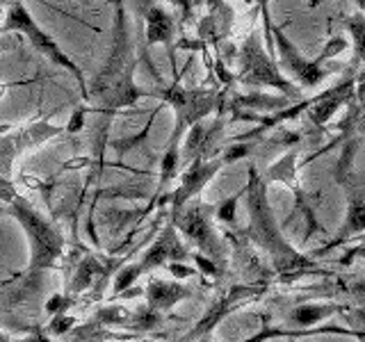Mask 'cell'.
I'll use <instances>...</instances> for the list:
<instances>
[{"label":"cell","mask_w":365,"mask_h":342,"mask_svg":"<svg viewBox=\"0 0 365 342\" xmlns=\"http://www.w3.org/2000/svg\"><path fill=\"white\" fill-rule=\"evenodd\" d=\"M135 71H137V55H135L128 9H125V0H114L112 46L101 71L94 76L91 83H87L89 103L98 108V112L108 114V117L117 114L123 108L137 105L140 98L148 96V91L135 83Z\"/></svg>","instance_id":"cell-1"},{"label":"cell","mask_w":365,"mask_h":342,"mask_svg":"<svg viewBox=\"0 0 365 342\" xmlns=\"http://www.w3.org/2000/svg\"><path fill=\"white\" fill-rule=\"evenodd\" d=\"M242 197H245L247 214H249L247 235L269 256L272 265L277 267L281 276L290 279V276H299V274L313 269L315 262L311 258H304L297 254L288 239L281 235V228L277 219H274L272 205L267 201V182L262 180L256 167L249 169V182L242 190Z\"/></svg>","instance_id":"cell-2"},{"label":"cell","mask_w":365,"mask_h":342,"mask_svg":"<svg viewBox=\"0 0 365 342\" xmlns=\"http://www.w3.org/2000/svg\"><path fill=\"white\" fill-rule=\"evenodd\" d=\"M262 41H265L262 32L258 28H251L249 37L245 39L242 48L237 53L240 68L235 83L251 89H277L281 91V96L290 98L292 103H302V87H297L290 78H285V73L277 64V57L265 51Z\"/></svg>","instance_id":"cell-3"},{"label":"cell","mask_w":365,"mask_h":342,"mask_svg":"<svg viewBox=\"0 0 365 342\" xmlns=\"http://www.w3.org/2000/svg\"><path fill=\"white\" fill-rule=\"evenodd\" d=\"M7 212L14 217L28 235V242H30L28 271L37 274V271L55 267L57 258H60L64 251V235L60 228L51 219H46L39 210H34L30 201L19 197V194L7 203Z\"/></svg>","instance_id":"cell-4"},{"label":"cell","mask_w":365,"mask_h":342,"mask_svg":"<svg viewBox=\"0 0 365 342\" xmlns=\"http://www.w3.org/2000/svg\"><path fill=\"white\" fill-rule=\"evenodd\" d=\"M148 96H155L174 108L176 121H174V133L169 137V142H174V144L182 142V135H185V130H190L194 123L210 117L215 110L222 112L226 103V91L222 89H217V87L187 89V87H182L178 80H174L169 87L151 89Z\"/></svg>","instance_id":"cell-5"},{"label":"cell","mask_w":365,"mask_h":342,"mask_svg":"<svg viewBox=\"0 0 365 342\" xmlns=\"http://www.w3.org/2000/svg\"><path fill=\"white\" fill-rule=\"evenodd\" d=\"M0 32H19V34H23V37L30 41V46L34 51L41 53L46 60L53 62L55 66H60V68H64L66 73L73 76V80L78 83V89H80V96L89 103V89H87V78L83 73V68H80L71 60V55H66L62 46L57 43L37 21H34V16L30 14V9L23 5L21 0H11V3H7V14L3 19Z\"/></svg>","instance_id":"cell-6"},{"label":"cell","mask_w":365,"mask_h":342,"mask_svg":"<svg viewBox=\"0 0 365 342\" xmlns=\"http://www.w3.org/2000/svg\"><path fill=\"white\" fill-rule=\"evenodd\" d=\"M272 41H274V55H277V64L283 73H288L290 80L302 89H315L322 85L324 80L331 76V68L322 66L324 60L342 53L347 48V41L342 37H331L324 51L315 60H306L302 51L290 41L283 28H272Z\"/></svg>","instance_id":"cell-7"},{"label":"cell","mask_w":365,"mask_h":342,"mask_svg":"<svg viewBox=\"0 0 365 342\" xmlns=\"http://www.w3.org/2000/svg\"><path fill=\"white\" fill-rule=\"evenodd\" d=\"M356 142H349L345 146V151L340 153L338 160V171H336V178L345 185L347 190V214H345V224L338 231V235L331 239V242L324 249H317L315 256H322L327 251L336 249L338 244L347 242L354 235H361L365 233V185L363 182H356V176H354V169H351V160L356 155Z\"/></svg>","instance_id":"cell-8"},{"label":"cell","mask_w":365,"mask_h":342,"mask_svg":"<svg viewBox=\"0 0 365 342\" xmlns=\"http://www.w3.org/2000/svg\"><path fill=\"white\" fill-rule=\"evenodd\" d=\"M212 212V205H182L180 210H174V214H171V224L210 260H220L224 258V242L220 233L215 231Z\"/></svg>","instance_id":"cell-9"},{"label":"cell","mask_w":365,"mask_h":342,"mask_svg":"<svg viewBox=\"0 0 365 342\" xmlns=\"http://www.w3.org/2000/svg\"><path fill=\"white\" fill-rule=\"evenodd\" d=\"M66 128L64 125H55L48 119H39L28 123L26 128H16L11 133H5L0 137V174L11 178V169H14V162L23 155L37 148L46 142L60 137Z\"/></svg>","instance_id":"cell-10"},{"label":"cell","mask_w":365,"mask_h":342,"mask_svg":"<svg viewBox=\"0 0 365 342\" xmlns=\"http://www.w3.org/2000/svg\"><path fill=\"white\" fill-rule=\"evenodd\" d=\"M354 94H356V73H349L347 78H342L336 87H331L324 91V94L308 100L306 117L311 121L313 128L322 130L324 125L336 117V112L340 108H345L354 98Z\"/></svg>","instance_id":"cell-11"},{"label":"cell","mask_w":365,"mask_h":342,"mask_svg":"<svg viewBox=\"0 0 365 342\" xmlns=\"http://www.w3.org/2000/svg\"><path fill=\"white\" fill-rule=\"evenodd\" d=\"M224 157H210V160H192L190 167L185 169V174L180 176L178 187L169 194L171 208L180 210L182 205H187L194 197H199L201 190L220 174V169L224 167Z\"/></svg>","instance_id":"cell-12"},{"label":"cell","mask_w":365,"mask_h":342,"mask_svg":"<svg viewBox=\"0 0 365 342\" xmlns=\"http://www.w3.org/2000/svg\"><path fill=\"white\" fill-rule=\"evenodd\" d=\"M224 125H226L224 114H217L210 123H205V119L194 123L185 137V146H182V151H180V160H185V162H192V160H210L220 151Z\"/></svg>","instance_id":"cell-13"},{"label":"cell","mask_w":365,"mask_h":342,"mask_svg":"<svg viewBox=\"0 0 365 342\" xmlns=\"http://www.w3.org/2000/svg\"><path fill=\"white\" fill-rule=\"evenodd\" d=\"M142 16L146 21V43L148 46L163 43L171 53H174V39H176V32H178L176 16L171 14L163 3L151 5Z\"/></svg>","instance_id":"cell-14"},{"label":"cell","mask_w":365,"mask_h":342,"mask_svg":"<svg viewBox=\"0 0 365 342\" xmlns=\"http://www.w3.org/2000/svg\"><path fill=\"white\" fill-rule=\"evenodd\" d=\"M231 26H233V7L226 0H212L208 16H203L199 23V39L217 46L228 37Z\"/></svg>","instance_id":"cell-15"},{"label":"cell","mask_w":365,"mask_h":342,"mask_svg":"<svg viewBox=\"0 0 365 342\" xmlns=\"http://www.w3.org/2000/svg\"><path fill=\"white\" fill-rule=\"evenodd\" d=\"M185 256H187V251H185V247L180 244L176 226L169 224L165 231L160 233V237L155 239V244L146 251V256H144V260L140 262V265H142V271H146V269L160 267L167 260H182Z\"/></svg>","instance_id":"cell-16"},{"label":"cell","mask_w":365,"mask_h":342,"mask_svg":"<svg viewBox=\"0 0 365 342\" xmlns=\"http://www.w3.org/2000/svg\"><path fill=\"white\" fill-rule=\"evenodd\" d=\"M190 290L180 288V285L174 283H165V281H153L148 285V304H151L153 311H165V308L174 306L178 299L187 296Z\"/></svg>","instance_id":"cell-17"},{"label":"cell","mask_w":365,"mask_h":342,"mask_svg":"<svg viewBox=\"0 0 365 342\" xmlns=\"http://www.w3.org/2000/svg\"><path fill=\"white\" fill-rule=\"evenodd\" d=\"M345 28L349 30L351 39H354V57H351V66H356L365 62V14L356 11V14L345 16Z\"/></svg>","instance_id":"cell-18"},{"label":"cell","mask_w":365,"mask_h":342,"mask_svg":"<svg viewBox=\"0 0 365 342\" xmlns=\"http://www.w3.org/2000/svg\"><path fill=\"white\" fill-rule=\"evenodd\" d=\"M178 165H180V144L167 142V151L163 155V162H160V192H163L169 185V180L176 176Z\"/></svg>","instance_id":"cell-19"},{"label":"cell","mask_w":365,"mask_h":342,"mask_svg":"<svg viewBox=\"0 0 365 342\" xmlns=\"http://www.w3.org/2000/svg\"><path fill=\"white\" fill-rule=\"evenodd\" d=\"M158 3H169V5H174L178 11H180V16L182 19H190L192 16V11H194V3L192 0H135V7L140 14H144V11L151 7V5H158Z\"/></svg>","instance_id":"cell-20"},{"label":"cell","mask_w":365,"mask_h":342,"mask_svg":"<svg viewBox=\"0 0 365 342\" xmlns=\"http://www.w3.org/2000/svg\"><path fill=\"white\" fill-rule=\"evenodd\" d=\"M329 313H331V308H327V306H302L292 313V319L308 326V324H315L317 319H322Z\"/></svg>","instance_id":"cell-21"},{"label":"cell","mask_w":365,"mask_h":342,"mask_svg":"<svg viewBox=\"0 0 365 342\" xmlns=\"http://www.w3.org/2000/svg\"><path fill=\"white\" fill-rule=\"evenodd\" d=\"M256 9L260 11V19H262V34H265L262 39H267V53L274 55V41H272V28L274 26H272V14H269V0H256Z\"/></svg>","instance_id":"cell-22"},{"label":"cell","mask_w":365,"mask_h":342,"mask_svg":"<svg viewBox=\"0 0 365 342\" xmlns=\"http://www.w3.org/2000/svg\"><path fill=\"white\" fill-rule=\"evenodd\" d=\"M101 271V267H98V262L94 260V258H85L83 260V265L78 267V274L80 276H76V285L73 288L76 290H80V288H85V285L94 279V274H98Z\"/></svg>","instance_id":"cell-23"},{"label":"cell","mask_w":365,"mask_h":342,"mask_svg":"<svg viewBox=\"0 0 365 342\" xmlns=\"http://www.w3.org/2000/svg\"><path fill=\"white\" fill-rule=\"evenodd\" d=\"M242 197V192L237 194V197H233V199H226L220 208H215V212H217V219L220 222H233L235 219V203H237V199Z\"/></svg>","instance_id":"cell-24"},{"label":"cell","mask_w":365,"mask_h":342,"mask_svg":"<svg viewBox=\"0 0 365 342\" xmlns=\"http://www.w3.org/2000/svg\"><path fill=\"white\" fill-rule=\"evenodd\" d=\"M142 274V265H133V267H128V269H123L121 274H119V279H117V285H114V292H121L123 288H128V285L140 276Z\"/></svg>","instance_id":"cell-25"},{"label":"cell","mask_w":365,"mask_h":342,"mask_svg":"<svg viewBox=\"0 0 365 342\" xmlns=\"http://www.w3.org/2000/svg\"><path fill=\"white\" fill-rule=\"evenodd\" d=\"M249 153H251V146H249V144H233V146H228V148H226V153H224L222 157H224V162L228 165V162H235V160L245 157V155H249Z\"/></svg>","instance_id":"cell-26"},{"label":"cell","mask_w":365,"mask_h":342,"mask_svg":"<svg viewBox=\"0 0 365 342\" xmlns=\"http://www.w3.org/2000/svg\"><path fill=\"white\" fill-rule=\"evenodd\" d=\"M14 197H16V190H14V185H11V180L0 174V201L9 203Z\"/></svg>","instance_id":"cell-27"},{"label":"cell","mask_w":365,"mask_h":342,"mask_svg":"<svg viewBox=\"0 0 365 342\" xmlns=\"http://www.w3.org/2000/svg\"><path fill=\"white\" fill-rule=\"evenodd\" d=\"M66 304H68V301L62 299V296H55V299L48 304V311H51V313H62V308H64Z\"/></svg>","instance_id":"cell-28"},{"label":"cell","mask_w":365,"mask_h":342,"mask_svg":"<svg viewBox=\"0 0 365 342\" xmlns=\"http://www.w3.org/2000/svg\"><path fill=\"white\" fill-rule=\"evenodd\" d=\"M351 258H363V260H365V244H363V247H356V249H351V251H347V258L342 260V262H349Z\"/></svg>","instance_id":"cell-29"},{"label":"cell","mask_w":365,"mask_h":342,"mask_svg":"<svg viewBox=\"0 0 365 342\" xmlns=\"http://www.w3.org/2000/svg\"><path fill=\"white\" fill-rule=\"evenodd\" d=\"M171 271H176V276H190V274H194L192 269H185V267H180V265H169Z\"/></svg>","instance_id":"cell-30"},{"label":"cell","mask_w":365,"mask_h":342,"mask_svg":"<svg viewBox=\"0 0 365 342\" xmlns=\"http://www.w3.org/2000/svg\"><path fill=\"white\" fill-rule=\"evenodd\" d=\"M19 342H51L46 336H39V333H34V336H28V338H23Z\"/></svg>","instance_id":"cell-31"},{"label":"cell","mask_w":365,"mask_h":342,"mask_svg":"<svg viewBox=\"0 0 365 342\" xmlns=\"http://www.w3.org/2000/svg\"><path fill=\"white\" fill-rule=\"evenodd\" d=\"M356 89H365V71L356 73Z\"/></svg>","instance_id":"cell-32"},{"label":"cell","mask_w":365,"mask_h":342,"mask_svg":"<svg viewBox=\"0 0 365 342\" xmlns=\"http://www.w3.org/2000/svg\"><path fill=\"white\" fill-rule=\"evenodd\" d=\"M354 3H356L359 11H363V14H365V0H354Z\"/></svg>","instance_id":"cell-33"},{"label":"cell","mask_w":365,"mask_h":342,"mask_svg":"<svg viewBox=\"0 0 365 342\" xmlns=\"http://www.w3.org/2000/svg\"><path fill=\"white\" fill-rule=\"evenodd\" d=\"M319 5H322V0H308V7H319Z\"/></svg>","instance_id":"cell-34"},{"label":"cell","mask_w":365,"mask_h":342,"mask_svg":"<svg viewBox=\"0 0 365 342\" xmlns=\"http://www.w3.org/2000/svg\"><path fill=\"white\" fill-rule=\"evenodd\" d=\"M0 342H9V338H7V336L3 333V331H0Z\"/></svg>","instance_id":"cell-35"},{"label":"cell","mask_w":365,"mask_h":342,"mask_svg":"<svg viewBox=\"0 0 365 342\" xmlns=\"http://www.w3.org/2000/svg\"><path fill=\"white\" fill-rule=\"evenodd\" d=\"M192 3H194V5H199V3H203V0H192Z\"/></svg>","instance_id":"cell-36"},{"label":"cell","mask_w":365,"mask_h":342,"mask_svg":"<svg viewBox=\"0 0 365 342\" xmlns=\"http://www.w3.org/2000/svg\"><path fill=\"white\" fill-rule=\"evenodd\" d=\"M7 3V0H0V5H5Z\"/></svg>","instance_id":"cell-37"},{"label":"cell","mask_w":365,"mask_h":342,"mask_svg":"<svg viewBox=\"0 0 365 342\" xmlns=\"http://www.w3.org/2000/svg\"><path fill=\"white\" fill-rule=\"evenodd\" d=\"M7 3H11V0H7Z\"/></svg>","instance_id":"cell-38"}]
</instances>
